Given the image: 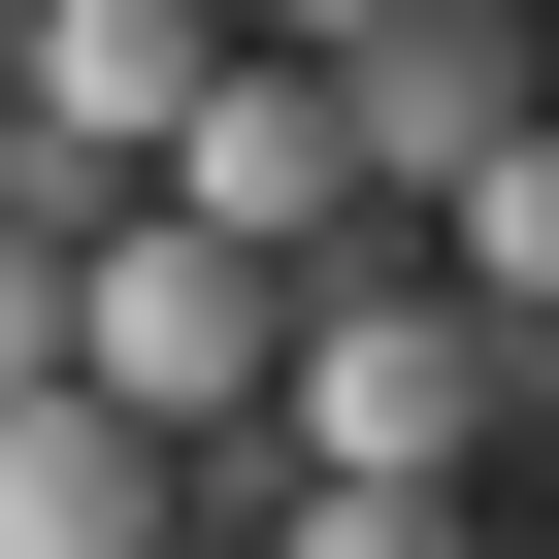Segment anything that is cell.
Wrapping results in <instances>:
<instances>
[{"label": "cell", "mask_w": 559, "mask_h": 559, "mask_svg": "<svg viewBox=\"0 0 559 559\" xmlns=\"http://www.w3.org/2000/svg\"><path fill=\"white\" fill-rule=\"evenodd\" d=\"M526 34H559V0H526Z\"/></svg>", "instance_id": "obj_11"}, {"label": "cell", "mask_w": 559, "mask_h": 559, "mask_svg": "<svg viewBox=\"0 0 559 559\" xmlns=\"http://www.w3.org/2000/svg\"><path fill=\"white\" fill-rule=\"evenodd\" d=\"M0 395H67V230H0Z\"/></svg>", "instance_id": "obj_7"}, {"label": "cell", "mask_w": 559, "mask_h": 559, "mask_svg": "<svg viewBox=\"0 0 559 559\" xmlns=\"http://www.w3.org/2000/svg\"><path fill=\"white\" fill-rule=\"evenodd\" d=\"M428 263H461V297H493V330H526V297H559V132H493V165H461V198H428Z\"/></svg>", "instance_id": "obj_6"}, {"label": "cell", "mask_w": 559, "mask_h": 559, "mask_svg": "<svg viewBox=\"0 0 559 559\" xmlns=\"http://www.w3.org/2000/svg\"><path fill=\"white\" fill-rule=\"evenodd\" d=\"M132 526H198V428H132V395H0V559H132Z\"/></svg>", "instance_id": "obj_4"}, {"label": "cell", "mask_w": 559, "mask_h": 559, "mask_svg": "<svg viewBox=\"0 0 559 559\" xmlns=\"http://www.w3.org/2000/svg\"><path fill=\"white\" fill-rule=\"evenodd\" d=\"M526 395H559V297H526Z\"/></svg>", "instance_id": "obj_10"}, {"label": "cell", "mask_w": 559, "mask_h": 559, "mask_svg": "<svg viewBox=\"0 0 559 559\" xmlns=\"http://www.w3.org/2000/svg\"><path fill=\"white\" fill-rule=\"evenodd\" d=\"M132 559H263V526H230V461H198V526H132Z\"/></svg>", "instance_id": "obj_8"}, {"label": "cell", "mask_w": 559, "mask_h": 559, "mask_svg": "<svg viewBox=\"0 0 559 559\" xmlns=\"http://www.w3.org/2000/svg\"><path fill=\"white\" fill-rule=\"evenodd\" d=\"M263 362H297V263L263 230H198V198H132V230H67V395H132V428H263Z\"/></svg>", "instance_id": "obj_1"}, {"label": "cell", "mask_w": 559, "mask_h": 559, "mask_svg": "<svg viewBox=\"0 0 559 559\" xmlns=\"http://www.w3.org/2000/svg\"><path fill=\"white\" fill-rule=\"evenodd\" d=\"M263 559H493V493H461V461H297Z\"/></svg>", "instance_id": "obj_5"}, {"label": "cell", "mask_w": 559, "mask_h": 559, "mask_svg": "<svg viewBox=\"0 0 559 559\" xmlns=\"http://www.w3.org/2000/svg\"><path fill=\"white\" fill-rule=\"evenodd\" d=\"M230 34H297V67H330V34H362V0H230Z\"/></svg>", "instance_id": "obj_9"}, {"label": "cell", "mask_w": 559, "mask_h": 559, "mask_svg": "<svg viewBox=\"0 0 559 559\" xmlns=\"http://www.w3.org/2000/svg\"><path fill=\"white\" fill-rule=\"evenodd\" d=\"M526 67H559L526 0H362V34H330V132H362V198L428 230V198H461V165L526 132Z\"/></svg>", "instance_id": "obj_3"}, {"label": "cell", "mask_w": 559, "mask_h": 559, "mask_svg": "<svg viewBox=\"0 0 559 559\" xmlns=\"http://www.w3.org/2000/svg\"><path fill=\"white\" fill-rule=\"evenodd\" d=\"M132 198H198V230H263V263H330V230H395V198H362V132H330V67H297V34H230V67H198V99H165V165H132Z\"/></svg>", "instance_id": "obj_2"}]
</instances>
